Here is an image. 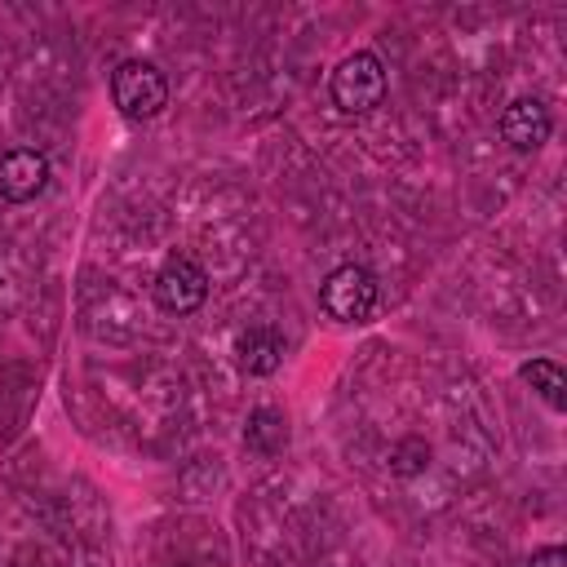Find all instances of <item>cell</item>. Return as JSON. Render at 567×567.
<instances>
[{"label":"cell","instance_id":"cell-11","mask_svg":"<svg viewBox=\"0 0 567 567\" xmlns=\"http://www.w3.org/2000/svg\"><path fill=\"white\" fill-rule=\"evenodd\" d=\"M527 567H567V549L563 545H540Z\"/></svg>","mask_w":567,"mask_h":567},{"label":"cell","instance_id":"cell-2","mask_svg":"<svg viewBox=\"0 0 567 567\" xmlns=\"http://www.w3.org/2000/svg\"><path fill=\"white\" fill-rule=\"evenodd\" d=\"M111 102L120 106V115L128 120H155L168 106V80L155 62L128 58L111 71Z\"/></svg>","mask_w":567,"mask_h":567},{"label":"cell","instance_id":"cell-9","mask_svg":"<svg viewBox=\"0 0 567 567\" xmlns=\"http://www.w3.org/2000/svg\"><path fill=\"white\" fill-rule=\"evenodd\" d=\"M518 377L554 408V412H563L567 408V377H563V368L554 363V359H527L523 368H518Z\"/></svg>","mask_w":567,"mask_h":567},{"label":"cell","instance_id":"cell-8","mask_svg":"<svg viewBox=\"0 0 567 567\" xmlns=\"http://www.w3.org/2000/svg\"><path fill=\"white\" fill-rule=\"evenodd\" d=\"M244 443H248L252 452H261V456L284 452V447H288V421H284V412H275V408H252L248 421H244Z\"/></svg>","mask_w":567,"mask_h":567},{"label":"cell","instance_id":"cell-7","mask_svg":"<svg viewBox=\"0 0 567 567\" xmlns=\"http://www.w3.org/2000/svg\"><path fill=\"white\" fill-rule=\"evenodd\" d=\"M235 359H239L244 372H252V377H270V372L284 363V337H279L270 323H257V328L239 332V341H235Z\"/></svg>","mask_w":567,"mask_h":567},{"label":"cell","instance_id":"cell-6","mask_svg":"<svg viewBox=\"0 0 567 567\" xmlns=\"http://www.w3.org/2000/svg\"><path fill=\"white\" fill-rule=\"evenodd\" d=\"M44 182H49V159L40 151H31V146H18V151H9L0 159V195L9 204L35 199L44 190Z\"/></svg>","mask_w":567,"mask_h":567},{"label":"cell","instance_id":"cell-10","mask_svg":"<svg viewBox=\"0 0 567 567\" xmlns=\"http://www.w3.org/2000/svg\"><path fill=\"white\" fill-rule=\"evenodd\" d=\"M425 465H430V443H425V439H403V443H394V452H390V470H394V474L412 478V474H421Z\"/></svg>","mask_w":567,"mask_h":567},{"label":"cell","instance_id":"cell-12","mask_svg":"<svg viewBox=\"0 0 567 567\" xmlns=\"http://www.w3.org/2000/svg\"><path fill=\"white\" fill-rule=\"evenodd\" d=\"M177 567H195V563H177Z\"/></svg>","mask_w":567,"mask_h":567},{"label":"cell","instance_id":"cell-5","mask_svg":"<svg viewBox=\"0 0 567 567\" xmlns=\"http://www.w3.org/2000/svg\"><path fill=\"white\" fill-rule=\"evenodd\" d=\"M554 133V115L540 97H514L505 111H501V137L514 146V151H536L545 146Z\"/></svg>","mask_w":567,"mask_h":567},{"label":"cell","instance_id":"cell-1","mask_svg":"<svg viewBox=\"0 0 567 567\" xmlns=\"http://www.w3.org/2000/svg\"><path fill=\"white\" fill-rule=\"evenodd\" d=\"M385 84L390 80H385L381 58L368 53V49H359V53H350V58L337 62V71L328 80V93H332V106L341 115H368V111H377L385 102Z\"/></svg>","mask_w":567,"mask_h":567},{"label":"cell","instance_id":"cell-3","mask_svg":"<svg viewBox=\"0 0 567 567\" xmlns=\"http://www.w3.org/2000/svg\"><path fill=\"white\" fill-rule=\"evenodd\" d=\"M319 301L337 323H363L377 310V275L368 266H337L328 270V279L319 284Z\"/></svg>","mask_w":567,"mask_h":567},{"label":"cell","instance_id":"cell-4","mask_svg":"<svg viewBox=\"0 0 567 567\" xmlns=\"http://www.w3.org/2000/svg\"><path fill=\"white\" fill-rule=\"evenodd\" d=\"M151 292H155L159 310H168V315H190V310H199L204 297H208V270H204L195 257L173 252V257L159 266Z\"/></svg>","mask_w":567,"mask_h":567}]
</instances>
